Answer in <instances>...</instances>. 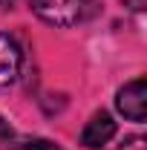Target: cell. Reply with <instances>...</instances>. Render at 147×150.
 <instances>
[{
  "mask_svg": "<svg viewBox=\"0 0 147 150\" xmlns=\"http://www.w3.org/2000/svg\"><path fill=\"white\" fill-rule=\"evenodd\" d=\"M32 12L49 26L69 29L98 15V0H29Z\"/></svg>",
  "mask_w": 147,
  "mask_h": 150,
  "instance_id": "1",
  "label": "cell"
},
{
  "mask_svg": "<svg viewBox=\"0 0 147 150\" xmlns=\"http://www.w3.org/2000/svg\"><path fill=\"white\" fill-rule=\"evenodd\" d=\"M118 110L124 112V118L130 121H144L147 118V87H144V78H136L124 84L118 90V98H115Z\"/></svg>",
  "mask_w": 147,
  "mask_h": 150,
  "instance_id": "2",
  "label": "cell"
},
{
  "mask_svg": "<svg viewBox=\"0 0 147 150\" xmlns=\"http://www.w3.org/2000/svg\"><path fill=\"white\" fill-rule=\"evenodd\" d=\"M23 52H20L18 40L6 32H0V87H9L20 72Z\"/></svg>",
  "mask_w": 147,
  "mask_h": 150,
  "instance_id": "3",
  "label": "cell"
},
{
  "mask_svg": "<svg viewBox=\"0 0 147 150\" xmlns=\"http://www.w3.org/2000/svg\"><path fill=\"white\" fill-rule=\"evenodd\" d=\"M112 136H115V121H112L107 112H95L90 121H87L84 133H81V144L84 147H104Z\"/></svg>",
  "mask_w": 147,
  "mask_h": 150,
  "instance_id": "4",
  "label": "cell"
},
{
  "mask_svg": "<svg viewBox=\"0 0 147 150\" xmlns=\"http://www.w3.org/2000/svg\"><path fill=\"white\" fill-rule=\"evenodd\" d=\"M3 150H61L58 144H52L49 139H9V144Z\"/></svg>",
  "mask_w": 147,
  "mask_h": 150,
  "instance_id": "5",
  "label": "cell"
},
{
  "mask_svg": "<svg viewBox=\"0 0 147 150\" xmlns=\"http://www.w3.org/2000/svg\"><path fill=\"white\" fill-rule=\"evenodd\" d=\"M118 150H147V144H144V136H130L127 142L121 144Z\"/></svg>",
  "mask_w": 147,
  "mask_h": 150,
  "instance_id": "6",
  "label": "cell"
},
{
  "mask_svg": "<svg viewBox=\"0 0 147 150\" xmlns=\"http://www.w3.org/2000/svg\"><path fill=\"white\" fill-rule=\"evenodd\" d=\"M9 139H12V127H9V124H6V121L0 118V150L9 144Z\"/></svg>",
  "mask_w": 147,
  "mask_h": 150,
  "instance_id": "7",
  "label": "cell"
},
{
  "mask_svg": "<svg viewBox=\"0 0 147 150\" xmlns=\"http://www.w3.org/2000/svg\"><path fill=\"white\" fill-rule=\"evenodd\" d=\"M133 3V9H144V0H130Z\"/></svg>",
  "mask_w": 147,
  "mask_h": 150,
  "instance_id": "8",
  "label": "cell"
},
{
  "mask_svg": "<svg viewBox=\"0 0 147 150\" xmlns=\"http://www.w3.org/2000/svg\"><path fill=\"white\" fill-rule=\"evenodd\" d=\"M15 3H18V0H0V6H3V9H9V6H15Z\"/></svg>",
  "mask_w": 147,
  "mask_h": 150,
  "instance_id": "9",
  "label": "cell"
}]
</instances>
